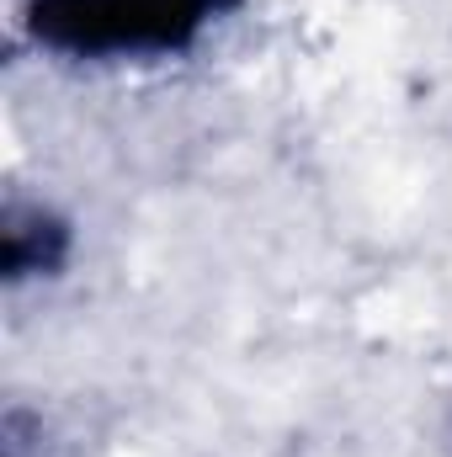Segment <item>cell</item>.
I'll list each match as a JSON object with an SVG mask.
<instances>
[{
	"label": "cell",
	"mask_w": 452,
	"mask_h": 457,
	"mask_svg": "<svg viewBox=\"0 0 452 457\" xmlns=\"http://www.w3.org/2000/svg\"><path fill=\"white\" fill-rule=\"evenodd\" d=\"M5 277H48L64 266L70 255V228L64 219H54L43 203H11L5 208Z\"/></svg>",
	"instance_id": "7a4b0ae2"
},
{
	"label": "cell",
	"mask_w": 452,
	"mask_h": 457,
	"mask_svg": "<svg viewBox=\"0 0 452 457\" xmlns=\"http://www.w3.org/2000/svg\"><path fill=\"white\" fill-rule=\"evenodd\" d=\"M234 0H27V32L70 59H165L192 48Z\"/></svg>",
	"instance_id": "6da1fadb"
}]
</instances>
